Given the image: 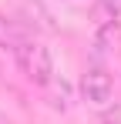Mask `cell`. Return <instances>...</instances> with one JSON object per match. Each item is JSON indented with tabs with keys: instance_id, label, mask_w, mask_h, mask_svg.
Returning a JSON list of instances; mask_svg holds the SVG:
<instances>
[{
	"instance_id": "7a4b0ae2",
	"label": "cell",
	"mask_w": 121,
	"mask_h": 124,
	"mask_svg": "<svg viewBox=\"0 0 121 124\" xmlns=\"http://www.w3.org/2000/svg\"><path fill=\"white\" fill-rule=\"evenodd\" d=\"M81 91H84V97L91 104H108L114 97V81L101 64H91L84 70V77H81Z\"/></svg>"
},
{
	"instance_id": "6da1fadb",
	"label": "cell",
	"mask_w": 121,
	"mask_h": 124,
	"mask_svg": "<svg viewBox=\"0 0 121 124\" xmlns=\"http://www.w3.org/2000/svg\"><path fill=\"white\" fill-rule=\"evenodd\" d=\"M14 57H17V64L24 67V74H27L34 84L47 87V84L54 81V61H51V50H47L44 44L24 40V44L14 47Z\"/></svg>"
},
{
	"instance_id": "3957f363",
	"label": "cell",
	"mask_w": 121,
	"mask_h": 124,
	"mask_svg": "<svg viewBox=\"0 0 121 124\" xmlns=\"http://www.w3.org/2000/svg\"><path fill=\"white\" fill-rule=\"evenodd\" d=\"M101 7H104L111 17H118V14H121V0H101Z\"/></svg>"
}]
</instances>
